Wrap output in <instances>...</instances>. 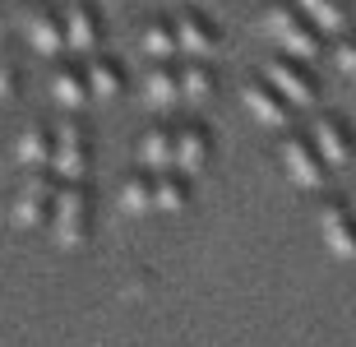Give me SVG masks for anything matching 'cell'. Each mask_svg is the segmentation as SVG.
Segmentation results:
<instances>
[{
	"label": "cell",
	"instance_id": "1",
	"mask_svg": "<svg viewBox=\"0 0 356 347\" xmlns=\"http://www.w3.org/2000/svg\"><path fill=\"white\" fill-rule=\"evenodd\" d=\"M88 223H92V195L83 181H60L56 190V209H51V241L60 250H79L83 241H88Z\"/></svg>",
	"mask_w": 356,
	"mask_h": 347
},
{
	"label": "cell",
	"instance_id": "2",
	"mask_svg": "<svg viewBox=\"0 0 356 347\" xmlns=\"http://www.w3.org/2000/svg\"><path fill=\"white\" fill-rule=\"evenodd\" d=\"M264 33L282 47V56L291 60H315L319 56V33L305 24V14L291 5V0H273L264 10Z\"/></svg>",
	"mask_w": 356,
	"mask_h": 347
},
{
	"label": "cell",
	"instance_id": "3",
	"mask_svg": "<svg viewBox=\"0 0 356 347\" xmlns=\"http://www.w3.org/2000/svg\"><path fill=\"white\" fill-rule=\"evenodd\" d=\"M56 190H60V181H56L51 172H28V181L19 186V195H14V223L24 232H38L51 223V209H56Z\"/></svg>",
	"mask_w": 356,
	"mask_h": 347
},
{
	"label": "cell",
	"instance_id": "4",
	"mask_svg": "<svg viewBox=\"0 0 356 347\" xmlns=\"http://www.w3.org/2000/svg\"><path fill=\"white\" fill-rule=\"evenodd\" d=\"M56 181H88V134L79 120H60L51 130V167Z\"/></svg>",
	"mask_w": 356,
	"mask_h": 347
},
{
	"label": "cell",
	"instance_id": "5",
	"mask_svg": "<svg viewBox=\"0 0 356 347\" xmlns=\"http://www.w3.org/2000/svg\"><path fill=\"white\" fill-rule=\"evenodd\" d=\"M282 172H287L291 186L301 190H324L329 186V162L319 158V148L305 139V134H287L282 139Z\"/></svg>",
	"mask_w": 356,
	"mask_h": 347
},
{
	"label": "cell",
	"instance_id": "6",
	"mask_svg": "<svg viewBox=\"0 0 356 347\" xmlns=\"http://www.w3.org/2000/svg\"><path fill=\"white\" fill-rule=\"evenodd\" d=\"M319 232H324L329 255H338V259H356V213H352V200L329 195V200L319 204Z\"/></svg>",
	"mask_w": 356,
	"mask_h": 347
},
{
	"label": "cell",
	"instance_id": "7",
	"mask_svg": "<svg viewBox=\"0 0 356 347\" xmlns=\"http://www.w3.org/2000/svg\"><path fill=\"white\" fill-rule=\"evenodd\" d=\"M172 28H176V51H181L185 60H204V65L218 60V28H213L204 14L181 10L172 19Z\"/></svg>",
	"mask_w": 356,
	"mask_h": 347
},
{
	"label": "cell",
	"instance_id": "8",
	"mask_svg": "<svg viewBox=\"0 0 356 347\" xmlns=\"http://www.w3.org/2000/svg\"><path fill=\"white\" fill-rule=\"evenodd\" d=\"M172 139H176V172H181L185 181H195V176L209 172V158H213V134L204 130L199 120H185V125H176Z\"/></svg>",
	"mask_w": 356,
	"mask_h": 347
},
{
	"label": "cell",
	"instance_id": "9",
	"mask_svg": "<svg viewBox=\"0 0 356 347\" xmlns=\"http://www.w3.org/2000/svg\"><path fill=\"white\" fill-rule=\"evenodd\" d=\"M264 79L287 97V107H315V79L305 74V60L277 56V60H268V65H264Z\"/></svg>",
	"mask_w": 356,
	"mask_h": 347
},
{
	"label": "cell",
	"instance_id": "10",
	"mask_svg": "<svg viewBox=\"0 0 356 347\" xmlns=\"http://www.w3.org/2000/svg\"><path fill=\"white\" fill-rule=\"evenodd\" d=\"M24 38H28V47H33L38 56H47V60H60V56H65V28H60V14L47 10V5H28Z\"/></svg>",
	"mask_w": 356,
	"mask_h": 347
},
{
	"label": "cell",
	"instance_id": "11",
	"mask_svg": "<svg viewBox=\"0 0 356 347\" xmlns=\"http://www.w3.org/2000/svg\"><path fill=\"white\" fill-rule=\"evenodd\" d=\"M241 102H245V111H250L264 130H282L291 120V107H287V97L277 93L268 79H250L245 88H241Z\"/></svg>",
	"mask_w": 356,
	"mask_h": 347
},
{
	"label": "cell",
	"instance_id": "12",
	"mask_svg": "<svg viewBox=\"0 0 356 347\" xmlns=\"http://www.w3.org/2000/svg\"><path fill=\"white\" fill-rule=\"evenodd\" d=\"M60 28H65V51L83 56V60L102 51V24H97V14L88 5H65Z\"/></svg>",
	"mask_w": 356,
	"mask_h": 347
},
{
	"label": "cell",
	"instance_id": "13",
	"mask_svg": "<svg viewBox=\"0 0 356 347\" xmlns=\"http://www.w3.org/2000/svg\"><path fill=\"white\" fill-rule=\"evenodd\" d=\"M310 144L319 148V158L329 162V172H343L352 162V134L343 130L338 116H315L310 120Z\"/></svg>",
	"mask_w": 356,
	"mask_h": 347
},
{
	"label": "cell",
	"instance_id": "14",
	"mask_svg": "<svg viewBox=\"0 0 356 347\" xmlns=\"http://www.w3.org/2000/svg\"><path fill=\"white\" fill-rule=\"evenodd\" d=\"M291 5L305 14V24L319 38H347V28H352V14H347L343 0H291Z\"/></svg>",
	"mask_w": 356,
	"mask_h": 347
},
{
	"label": "cell",
	"instance_id": "15",
	"mask_svg": "<svg viewBox=\"0 0 356 347\" xmlns=\"http://www.w3.org/2000/svg\"><path fill=\"white\" fill-rule=\"evenodd\" d=\"M139 172H148V176L176 172V139L167 125L144 130V139H139Z\"/></svg>",
	"mask_w": 356,
	"mask_h": 347
},
{
	"label": "cell",
	"instance_id": "16",
	"mask_svg": "<svg viewBox=\"0 0 356 347\" xmlns=\"http://www.w3.org/2000/svg\"><path fill=\"white\" fill-rule=\"evenodd\" d=\"M14 158H19V167H28V172H47V167H51V130H47L42 120L24 125L19 139H14Z\"/></svg>",
	"mask_w": 356,
	"mask_h": 347
},
{
	"label": "cell",
	"instance_id": "17",
	"mask_svg": "<svg viewBox=\"0 0 356 347\" xmlns=\"http://www.w3.org/2000/svg\"><path fill=\"white\" fill-rule=\"evenodd\" d=\"M144 102L153 111H176L181 107V83H176V70L172 65H148V74H144Z\"/></svg>",
	"mask_w": 356,
	"mask_h": 347
},
{
	"label": "cell",
	"instance_id": "18",
	"mask_svg": "<svg viewBox=\"0 0 356 347\" xmlns=\"http://www.w3.org/2000/svg\"><path fill=\"white\" fill-rule=\"evenodd\" d=\"M51 97L56 107L65 111H79L83 102H88V83H83V65H60L51 74Z\"/></svg>",
	"mask_w": 356,
	"mask_h": 347
},
{
	"label": "cell",
	"instance_id": "19",
	"mask_svg": "<svg viewBox=\"0 0 356 347\" xmlns=\"http://www.w3.org/2000/svg\"><path fill=\"white\" fill-rule=\"evenodd\" d=\"M176 83H181V102L185 107H204L213 97V65H204V60H185V70L176 74Z\"/></svg>",
	"mask_w": 356,
	"mask_h": 347
},
{
	"label": "cell",
	"instance_id": "20",
	"mask_svg": "<svg viewBox=\"0 0 356 347\" xmlns=\"http://www.w3.org/2000/svg\"><path fill=\"white\" fill-rule=\"evenodd\" d=\"M83 83H88V97H116L120 93V65L106 60L102 51L83 60Z\"/></svg>",
	"mask_w": 356,
	"mask_h": 347
},
{
	"label": "cell",
	"instance_id": "21",
	"mask_svg": "<svg viewBox=\"0 0 356 347\" xmlns=\"http://www.w3.org/2000/svg\"><path fill=\"white\" fill-rule=\"evenodd\" d=\"M139 51L153 60V65H172L176 56V28L172 24H162V19H153V24L144 28V38H139Z\"/></svg>",
	"mask_w": 356,
	"mask_h": 347
},
{
	"label": "cell",
	"instance_id": "22",
	"mask_svg": "<svg viewBox=\"0 0 356 347\" xmlns=\"http://www.w3.org/2000/svg\"><path fill=\"white\" fill-rule=\"evenodd\" d=\"M185 204H190V181H185L181 172L153 176V209H158V213H181Z\"/></svg>",
	"mask_w": 356,
	"mask_h": 347
},
{
	"label": "cell",
	"instance_id": "23",
	"mask_svg": "<svg viewBox=\"0 0 356 347\" xmlns=\"http://www.w3.org/2000/svg\"><path fill=\"white\" fill-rule=\"evenodd\" d=\"M120 209H125L130 218H144V213H153V176H148V172L130 176V181L120 186Z\"/></svg>",
	"mask_w": 356,
	"mask_h": 347
},
{
	"label": "cell",
	"instance_id": "24",
	"mask_svg": "<svg viewBox=\"0 0 356 347\" xmlns=\"http://www.w3.org/2000/svg\"><path fill=\"white\" fill-rule=\"evenodd\" d=\"M333 65L343 70L347 79H356V38H338V51H333Z\"/></svg>",
	"mask_w": 356,
	"mask_h": 347
},
{
	"label": "cell",
	"instance_id": "25",
	"mask_svg": "<svg viewBox=\"0 0 356 347\" xmlns=\"http://www.w3.org/2000/svg\"><path fill=\"white\" fill-rule=\"evenodd\" d=\"M5 97H14V70H10V60H0V102Z\"/></svg>",
	"mask_w": 356,
	"mask_h": 347
},
{
	"label": "cell",
	"instance_id": "26",
	"mask_svg": "<svg viewBox=\"0 0 356 347\" xmlns=\"http://www.w3.org/2000/svg\"><path fill=\"white\" fill-rule=\"evenodd\" d=\"M352 213H356V195H352Z\"/></svg>",
	"mask_w": 356,
	"mask_h": 347
},
{
	"label": "cell",
	"instance_id": "27",
	"mask_svg": "<svg viewBox=\"0 0 356 347\" xmlns=\"http://www.w3.org/2000/svg\"><path fill=\"white\" fill-rule=\"evenodd\" d=\"M102 5H111V0H102Z\"/></svg>",
	"mask_w": 356,
	"mask_h": 347
},
{
	"label": "cell",
	"instance_id": "28",
	"mask_svg": "<svg viewBox=\"0 0 356 347\" xmlns=\"http://www.w3.org/2000/svg\"><path fill=\"white\" fill-rule=\"evenodd\" d=\"M352 83H356V79H352Z\"/></svg>",
	"mask_w": 356,
	"mask_h": 347
}]
</instances>
